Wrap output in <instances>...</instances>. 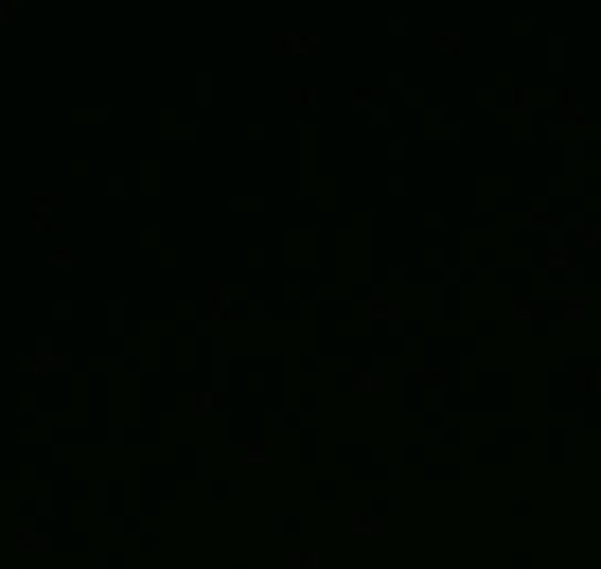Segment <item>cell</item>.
<instances>
[{
	"label": "cell",
	"instance_id": "1",
	"mask_svg": "<svg viewBox=\"0 0 601 569\" xmlns=\"http://www.w3.org/2000/svg\"><path fill=\"white\" fill-rule=\"evenodd\" d=\"M245 460H248V463H265V460H268L265 446H259V443L257 446H248V449H245Z\"/></svg>",
	"mask_w": 601,
	"mask_h": 569
},
{
	"label": "cell",
	"instance_id": "2",
	"mask_svg": "<svg viewBox=\"0 0 601 569\" xmlns=\"http://www.w3.org/2000/svg\"><path fill=\"white\" fill-rule=\"evenodd\" d=\"M548 266H551V269H563V266H569V251H566V248H551Z\"/></svg>",
	"mask_w": 601,
	"mask_h": 569
},
{
	"label": "cell",
	"instance_id": "3",
	"mask_svg": "<svg viewBox=\"0 0 601 569\" xmlns=\"http://www.w3.org/2000/svg\"><path fill=\"white\" fill-rule=\"evenodd\" d=\"M566 319L569 322H584L586 319V307L581 301H569L566 304Z\"/></svg>",
	"mask_w": 601,
	"mask_h": 569
},
{
	"label": "cell",
	"instance_id": "4",
	"mask_svg": "<svg viewBox=\"0 0 601 569\" xmlns=\"http://www.w3.org/2000/svg\"><path fill=\"white\" fill-rule=\"evenodd\" d=\"M584 248L586 251H601V230H586L584 233Z\"/></svg>",
	"mask_w": 601,
	"mask_h": 569
},
{
	"label": "cell",
	"instance_id": "5",
	"mask_svg": "<svg viewBox=\"0 0 601 569\" xmlns=\"http://www.w3.org/2000/svg\"><path fill=\"white\" fill-rule=\"evenodd\" d=\"M354 389L357 392H372V375L368 372H357L354 375Z\"/></svg>",
	"mask_w": 601,
	"mask_h": 569
},
{
	"label": "cell",
	"instance_id": "6",
	"mask_svg": "<svg viewBox=\"0 0 601 569\" xmlns=\"http://www.w3.org/2000/svg\"><path fill=\"white\" fill-rule=\"evenodd\" d=\"M33 372H53V357H51V354H38V357H33Z\"/></svg>",
	"mask_w": 601,
	"mask_h": 569
},
{
	"label": "cell",
	"instance_id": "7",
	"mask_svg": "<svg viewBox=\"0 0 601 569\" xmlns=\"http://www.w3.org/2000/svg\"><path fill=\"white\" fill-rule=\"evenodd\" d=\"M372 319L389 322V304H386V301H375V304H372Z\"/></svg>",
	"mask_w": 601,
	"mask_h": 569
},
{
	"label": "cell",
	"instance_id": "8",
	"mask_svg": "<svg viewBox=\"0 0 601 569\" xmlns=\"http://www.w3.org/2000/svg\"><path fill=\"white\" fill-rule=\"evenodd\" d=\"M195 407H198V410H209V407H212V392H209V389H198V392H195Z\"/></svg>",
	"mask_w": 601,
	"mask_h": 569
},
{
	"label": "cell",
	"instance_id": "9",
	"mask_svg": "<svg viewBox=\"0 0 601 569\" xmlns=\"http://www.w3.org/2000/svg\"><path fill=\"white\" fill-rule=\"evenodd\" d=\"M513 319H516V322H528V319H531V304H516V307H513Z\"/></svg>",
	"mask_w": 601,
	"mask_h": 569
},
{
	"label": "cell",
	"instance_id": "10",
	"mask_svg": "<svg viewBox=\"0 0 601 569\" xmlns=\"http://www.w3.org/2000/svg\"><path fill=\"white\" fill-rule=\"evenodd\" d=\"M569 121H584V115H586V109L584 106H569Z\"/></svg>",
	"mask_w": 601,
	"mask_h": 569
},
{
	"label": "cell",
	"instance_id": "11",
	"mask_svg": "<svg viewBox=\"0 0 601 569\" xmlns=\"http://www.w3.org/2000/svg\"><path fill=\"white\" fill-rule=\"evenodd\" d=\"M372 525H368V519H357V525H354V531H360V534H365Z\"/></svg>",
	"mask_w": 601,
	"mask_h": 569
},
{
	"label": "cell",
	"instance_id": "12",
	"mask_svg": "<svg viewBox=\"0 0 601 569\" xmlns=\"http://www.w3.org/2000/svg\"><path fill=\"white\" fill-rule=\"evenodd\" d=\"M442 45H445V51H457V45H460V38H454V35H451V38H445Z\"/></svg>",
	"mask_w": 601,
	"mask_h": 569
},
{
	"label": "cell",
	"instance_id": "13",
	"mask_svg": "<svg viewBox=\"0 0 601 569\" xmlns=\"http://www.w3.org/2000/svg\"><path fill=\"white\" fill-rule=\"evenodd\" d=\"M12 12H15V3H3L0 6V15H12Z\"/></svg>",
	"mask_w": 601,
	"mask_h": 569
},
{
	"label": "cell",
	"instance_id": "14",
	"mask_svg": "<svg viewBox=\"0 0 601 569\" xmlns=\"http://www.w3.org/2000/svg\"><path fill=\"white\" fill-rule=\"evenodd\" d=\"M301 48H304V51H312V48H315V38H304Z\"/></svg>",
	"mask_w": 601,
	"mask_h": 569
},
{
	"label": "cell",
	"instance_id": "15",
	"mask_svg": "<svg viewBox=\"0 0 601 569\" xmlns=\"http://www.w3.org/2000/svg\"><path fill=\"white\" fill-rule=\"evenodd\" d=\"M68 257H71L68 251H56V254H53V259H68Z\"/></svg>",
	"mask_w": 601,
	"mask_h": 569
}]
</instances>
